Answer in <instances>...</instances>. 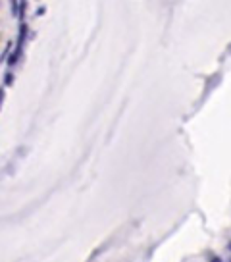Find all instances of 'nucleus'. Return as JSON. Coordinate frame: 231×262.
Returning <instances> with one entry per match:
<instances>
[{
  "label": "nucleus",
  "instance_id": "1",
  "mask_svg": "<svg viewBox=\"0 0 231 262\" xmlns=\"http://www.w3.org/2000/svg\"><path fill=\"white\" fill-rule=\"evenodd\" d=\"M2 102H4V91L0 89V108H2Z\"/></svg>",
  "mask_w": 231,
  "mask_h": 262
},
{
  "label": "nucleus",
  "instance_id": "2",
  "mask_svg": "<svg viewBox=\"0 0 231 262\" xmlns=\"http://www.w3.org/2000/svg\"><path fill=\"white\" fill-rule=\"evenodd\" d=\"M210 262H222V259H218V257H210Z\"/></svg>",
  "mask_w": 231,
  "mask_h": 262
},
{
  "label": "nucleus",
  "instance_id": "3",
  "mask_svg": "<svg viewBox=\"0 0 231 262\" xmlns=\"http://www.w3.org/2000/svg\"><path fill=\"white\" fill-rule=\"evenodd\" d=\"M230 249H231V243H230Z\"/></svg>",
  "mask_w": 231,
  "mask_h": 262
}]
</instances>
